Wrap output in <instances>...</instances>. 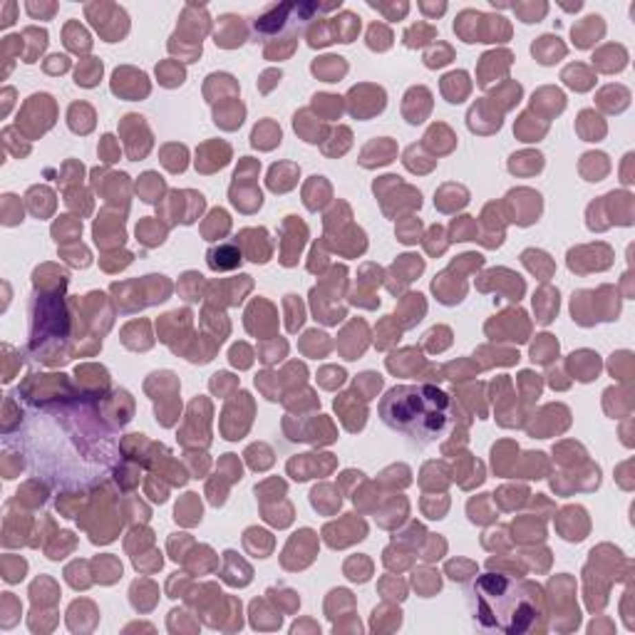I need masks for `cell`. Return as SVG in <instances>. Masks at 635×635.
Returning a JSON list of instances; mask_svg holds the SVG:
<instances>
[{
  "label": "cell",
  "instance_id": "1",
  "mask_svg": "<svg viewBox=\"0 0 635 635\" xmlns=\"http://www.w3.org/2000/svg\"><path fill=\"white\" fill-rule=\"evenodd\" d=\"M474 621L487 630L506 635L526 633L543 611L541 588L531 581H514L504 574H484L469 593Z\"/></svg>",
  "mask_w": 635,
  "mask_h": 635
},
{
  "label": "cell",
  "instance_id": "2",
  "mask_svg": "<svg viewBox=\"0 0 635 635\" xmlns=\"http://www.w3.org/2000/svg\"><path fill=\"white\" fill-rule=\"evenodd\" d=\"M450 395L434 385H400L380 400V417L390 430L420 444H432L452 425Z\"/></svg>",
  "mask_w": 635,
  "mask_h": 635
},
{
  "label": "cell",
  "instance_id": "3",
  "mask_svg": "<svg viewBox=\"0 0 635 635\" xmlns=\"http://www.w3.org/2000/svg\"><path fill=\"white\" fill-rule=\"evenodd\" d=\"M293 10V6H276L271 8V10L265 12V15H261L259 20H256V32H261V35H276V32L283 30V25L288 23V12Z\"/></svg>",
  "mask_w": 635,
  "mask_h": 635
},
{
  "label": "cell",
  "instance_id": "4",
  "mask_svg": "<svg viewBox=\"0 0 635 635\" xmlns=\"http://www.w3.org/2000/svg\"><path fill=\"white\" fill-rule=\"evenodd\" d=\"M531 52H534V57H536L541 65H554L556 57H563L566 55V48L561 45V40L554 35H543L538 37L536 43H534V48H531Z\"/></svg>",
  "mask_w": 635,
  "mask_h": 635
},
{
  "label": "cell",
  "instance_id": "5",
  "mask_svg": "<svg viewBox=\"0 0 635 635\" xmlns=\"http://www.w3.org/2000/svg\"><path fill=\"white\" fill-rule=\"evenodd\" d=\"M206 261H209V265L214 268V271H231V268H236V265L241 263V251L234 246H216L209 251V256H206Z\"/></svg>",
  "mask_w": 635,
  "mask_h": 635
},
{
  "label": "cell",
  "instance_id": "6",
  "mask_svg": "<svg viewBox=\"0 0 635 635\" xmlns=\"http://www.w3.org/2000/svg\"><path fill=\"white\" fill-rule=\"evenodd\" d=\"M347 70V65L343 62V57H321V60L313 62V72L318 77H323L325 82H338V77Z\"/></svg>",
  "mask_w": 635,
  "mask_h": 635
},
{
  "label": "cell",
  "instance_id": "7",
  "mask_svg": "<svg viewBox=\"0 0 635 635\" xmlns=\"http://www.w3.org/2000/svg\"><path fill=\"white\" fill-rule=\"evenodd\" d=\"M333 37L338 43H352V37L360 32V18L352 15V12H343L340 18H333Z\"/></svg>",
  "mask_w": 635,
  "mask_h": 635
},
{
  "label": "cell",
  "instance_id": "8",
  "mask_svg": "<svg viewBox=\"0 0 635 635\" xmlns=\"http://www.w3.org/2000/svg\"><path fill=\"white\" fill-rule=\"evenodd\" d=\"M99 77H102V62L99 60H85L77 68V72H74V82L82 87H94L99 82Z\"/></svg>",
  "mask_w": 635,
  "mask_h": 635
},
{
  "label": "cell",
  "instance_id": "9",
  "mask_svg": "<svg viewBox=\"0 0 635 635\" xmlns=\"http://www.w3.org/2000/svg\"><path fill=\"white\" fill-rule=\"evenodd\" d=\"M65 45H68L70 50H74V52H85V50H90V45H92V40H90V35H87V30H82L77 23H70L68 28H65Z\"/></svg>",
  "mask_w": 635,
  "mask_h": 635
},
{
  "label": "cell",
  "instance_id": "10",
  "mask_svg": "<svg viewBox=\"0 0 635 635\" xmlns=\"http://www.w3.org/2000/svg\"><path fill=\"white\" fill-rule=\"evenodd\" d=\"M554 355H558V343L551 335H538V343L531 347V360L534 363H549Z\"/></svg>",
  "mask_w": 635,
  "mask_h": 635
},
{
  "label": "cell",
  "instance_id": "11",
  "mask_svg": "<svg viewBox=\"0 0 635 635\" xmlns=\"http://www.w3.org/2000/svg\"><path fill=\"white\" fill-rule=\"evenodd\" d=\"M367 45H370L372 50H387L390 45H392V35H390V30L385 25L375 23L370 30H367Z\"/></svg>",
  "mask_w": 635,
  "mask_h": 635
},
{
  "label": "cell",
  "instance_id": "12",
  "mask_svg": "<svg viewBox=\"0 0 635 635\" xmlns=\"http://www.w3.org/2000/svg\"><path fill=\"white\" fill-rule=\"evenodd\" d=\"M434 35H437V32L432 30L430 25H414V28H410V30L405 32V45H407V48H420V45H425L422 37H427V43H430Z\"/></svg>",
  "mask_w": 635,
  "mask_h": 635
},
{
  "label": "cell",
  "instance_id": "13",
  "mask_svg": "<svg viewBox=\"0 0 635 635\" xmlns=\"http://www.w3.org/2000/svg\"><path fill=\"white\" fill-rule=\"evenodd\" d=\"M601 20H603L601 15H591V18H586L588 30H581V28H576V25H574V30H571V32H574V43L578 45V48H588V45H591V30H593V28H601V25H603Z\"/></svg>",
  "mask_w": 635,
  "mask_h": 635
},
{
  "label": "cell",
  "instance_id": "14",
  "mask_svg": "<svg viewBox=\"0 0 635 635\" xmlns=\"http://www.w3.org/2000/svg\"><path fill=\"white\" fill-rule=\"evenodd\" d=\"M172 68H174V65H169V62H164L161 68H157V74H159L161 85L177 87V85H181V82H184V70L177 68V70L172 72Z\"/></svg>",
  "mask_w": 635,
  "mask_h": 635
},
{
  "label": "cell",
  "instance_id": "15",
  "mask_svg": "<svg viewBox=\"0 0 635 635\" xmlns=\"http://www.w3.org/2000/svg\"><path fill=\"white\" fill-rule=\"evenodd\" d=\"M231 363L236 367H248L251 365V358H248V347L246 345H234L231 347Z\"/></svg>",
  "mask_w": 635,
  "mask_h": 635
},
{
  "label": "cell",
  "instance_id": "16",
  "mask_svg": "<svg viewBox=\"0 0 635 635\" xmlns=\"http://www.w3.org/2000/svg\"><path fill=\"white\" fill-rule=\"evenodd\" d=\"M50 60H52V65H48V72H57V70L65 72V70L70 68V60L65 55H52Z\"/></svg>",
  "mask_w": 635,
  "mask_h": 635
}]
</instances>
